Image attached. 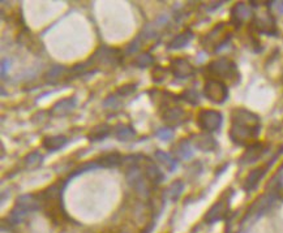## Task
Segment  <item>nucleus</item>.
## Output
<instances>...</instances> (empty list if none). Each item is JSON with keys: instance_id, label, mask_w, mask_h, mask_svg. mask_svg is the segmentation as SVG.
<instances>
[{"instance_id": "28", "label": "nucleus", "mask_w": 283, "mask_h": 233, "mask_svg": "<svg viewBox=\"0 0 283 233\" xmlns=\"http://www.w3.org/2000/svg\"><path fill=\"white\" fill-rule=\"evenodd\" d=\"M183 190L184 184L180 180H176L166 189V195H168L171 201H177L180 195H182V193H183Z\"/></svg>"}, {"instance_id": "11", "label": "nucleus", "mask_w": 283, "mask_h": 233, "mask_svg": "<svg viewBox=\"0 0 283 233\" xmlns=\"http://www.w3.org/2000/svg\"><path fill=\"white\" fill-rule=\"evenodd\" d=\"M170 71L174 74L175 78L186 80L195 74V67L191 64V62L184 57H175L170 63Z\"/></svg>"}, {"instance_id": "34", "label": "nucleus", "mask_w": 283, "mask_h": 233, "mask_svg": "<svg viewBox=\"0 0 283 233\" xmlns=\"http://www.w3.org/2000/svg\"><path fill=\"white\" fill-rule=\"evenodd\" d=\"M7 64H9L8 60H3V64H2V76H4V73H6Z\"/></svg>"}, {"instance_id": "9", "label": "nucleus", "mask_w": 283, "mask_h": 233, "mask_svg": "<svg viewBox=\"0 0 283 233\" xmlns=\"http://www.w3.org/2000/svg\"><path fill=\"white\" fill-rule=\"evenodd\" d=\"M140 167L142 169V173L145 174V177L148 179V181L153 186L160 185L165 179V174L162 173V171L158 168V165L150 158L140 155Z\"/></svg>"}, {"instance_id": "14", "label": "nucleus", "mask_w": 283, "mask_h": 233, "mask_svg": "<svg viewBox=\"0 0 283 233\" xmlns=\"http://www.w3.org/2000/svg\"><path fill=\"white\" fill-rule=\"evenodd\" d=\"M162 120L168 127H179L187 121V112L182 107H168L162 113Z\"/></svg>"}, {"instance_id": "5", "label": "nucleus", "mask_w": 283, "mask_h": 233, "mask_svg": "<svg viewBox=\"0 0 283 233\" xmlns=\"http://www.w3.org/2000/svg\"><path fill=\"white\" fill-rule=\"evenodd\" d=\"M207 71L212 76V78H217L221 81L239 78L238 65L235 64V62L224 56L210 62L207 67Z\"/></svg>"}, {"instance_id": "13", "label": "nucleus", "mask_w": 283, "mask_h": 233, "mask_svg": "<svg viewBox=\"0 0 283 233\" xmlns=\"http://www.w3.org/2000/svg\"><path fill=\"white\" fill-rule=\"evenodd\" d=\"M253 18L252 8L245 3H236L231 8V24L235 27H240L245 21Z\"/></svg>"}, {"instance_id": "4", "label": "nucleus", "mask_w": 283, "mask_h": 233, "mask_svg": "<svg viewBox=\"0 0 283 233\" xmlns=\"http://www.w3.org/2000/svg\"><path fill=\"white\" fill-rule=\"evenodd\" d=\"M41 198L39 194H27L21 195L16 199L15 207L12 209L8 216V221L12 225L18 224L29 213L37 211L41 209Z\"/></svg>"}, {"instance_id": "23", "label": "nucleus", "mask_w": 283, "mask_h": 233, "mask_svg": "<svg viewBox=\"0 0 283 233\" xmlns=\"http://www.w3.org/2000/svg\"><path fill=\"white\" fill-rule=\"evenodd\" d=\"M67 143L68 138L65 136H48L42 141V148L47 151H56L64 148Z\"/></svg>"}, {"instance_id": "7", "label": "nucleus", "mask_w": 283, "mask_h": 233, "mask_svg": "<svg viewBox=\"0 0 283 233\" xmlns=\"http://www.w3.org/2000/svg\"><path fill=\"white\" fill-rule=\"evenodd\" d=\"M222 123H223V116L217 109L205 108L197 113V125L203 132H216L222 127Z\"/></svg>"}, {"instance_id": "20", "label": "nucleus", "mask_w": 283, "mask_h": 233, "mask_svg": "<svg viewBox=\"0 0 283 233\" xmlns=\"http://www.w3.org/2000/svg\"><path fill=\"white\" fill-rule=\"evenodd\" d=\"M149 95L153 99L154 103L160 104V106L167 107L170 103H175V102L179 101L180 95H175L170 92H161V90H150Z\"/></svg>"}, {"instance_id": "21", "label": "nucleus", "mask_w": 283, "mask_h": 233, "mask_svg": "<svg viewBox=\"0 0 283 233\" xmlns=\"http://www.w3.org/2000/svg\"><path fill=\"white\" fill-rule=\"evenodd\" d=\"M112 128L111 125L106 124V123H102V124H98L95 127H93L92 129L89 130L88 133V139L90 142H99L106 139L107 137L111 134Z\"/></svg>"}, {"instance_id": "3", "label": "nucleus", "mask_w": 283, "mask_h": 233, "mask_svg": "<svg viewBox=\"0 0 283 233\" xmlns=\"http://www.w3.org/2000/svg\"><path fill=\"white\" fill-rule=\"evenodd\" d=\"M123 53L119 48L107 47V46H100L95 50L89 62L86 63L89 68H95V71L102 68L115 69L121 62Z\"/></svg>"}, {"instance_id": "2", "label": "nucleus", "mask_w": 283, "mask_h": 233, "mask_svg": "<svg viewBox=\"0 0 283 233\" xmlns=\"http://www.w3.org/2000/svg\"><path fill=\"white\" fill-rule=\"evenodd\" d=\"M65 184L67 183L64 180H58L53 185L46 188L43 192L39 193L44 213L53 220L60 219L62 216L65 218L64 207H63V192H64Z\"/></svg>"}, {"instance_id": "30", "label": "nucleus", "mask_w": 283, "mask_h": 233, "mask_svg": "<svg viewBox=\"0 0 283 233\" xmlns=\"http://www.w3.org/2000/svg\"><path fill=\"white\" fill-rule=\"evenodd\" d=\"M136 90H137V85H136V83H125V85L120 86V88L118 89L116 94H118L119 97H128V95L133 94Z\"/></svg>"}, {"instance_id": "19", "label": "nucleus", "mask_w": 283, "mask_h": 233, "mask_svg": "<svg viewBox=\"0 0 283 233\" xmlns=\"http://www.w3.org/2000/svg\"><path fill=\"white\" fill-rule=\"evenodd\" d=\"M77 104V99L76 97H69L65 98V99H62L58 103H55L51 108V115L55 116H64L67 113H69L72 109L76 107Z\"/></svg>"}, {"instance_id": "1", "label": "nucleus", "mask_w": 283, "mask_h": 233, "mask_svg": "<svg viewBox=\"0 0 283 233\" xmlns=\"http://www.w3.org/2000/svg\"><path fill=\"white\" fill-rule=\"evenodd\" d=\"M261 130L260 116L245 108H236L231 113V127L228 136L238 146L254 143Z\"/></svg>"}, {"instance_id": "15", "label": "nucleus", "mask_w": 283, "mask_h": 233, "mask_svg": "<svg viewBox=\"0 0 283 233\" xmlns=\"http://www.w3.org/2000/svg\"><path fill=\"white\" fill-rule=\"evenodd\" d=\"M228 211V199L227 201H223V199H219L218 202L213 205L212 207L209 209L205 216H203V220L209 223V224H213L216 221L222 220L224 216L227 215Z\"/></svg>"}, {"instance_id": "6", "label": "nucleus", "mask_w": 283, "mask_h": 233, "mask_svg": "<svg viewBox=\"0 0 283 233\" xmlns=\"http://www.w3.org/2000/svg\"><path fill=\"white\" fill-rule=\"evenodd\" d=\"M203 95L213 103L222 104L227 101L228 88L223 81L210 77L205 81V85H203Z\"/></svg>"}, {"instance_id": "12", "label": "nucleus", "mask_w": 283, "mask_h": 233, "mask_svg": "<svg viewBox=\"0 0 283 233\" xmlns=\"http://www.w3.org/2000/svg\"><path fill=\"white\" fill-rule=\"evenodd\" d=\"M274 159L270 160V163H268V164L261 165V167H257V168L252 169V171L247 174V177H245V180H244V184H243V189H244L245 192L251 193L256 189L257 186H259L260 181L263 180L264 176H265L266 172H268V169L270 168V165L273 164Z\"/></svg>"}, {"instance_id": "22", "label": "nucleus", "mask_w": 283, "mask_h": 233, "mask_svg": "<svg viewBox=\"0 0 283 233\" xmlns=\"http://www.w3.org/2000/svg\"><path fill=\"white\" fill-rule=\"evenodd\" d=\"M193 32L191 29H186L182 33H179L174 39H172L170 43H168V50H179V48L186 47L187 44L193 39Z\"/></svg>"}, {"instance_id": "18", "label": "nucleus", "mask_w": 283, "mask_h": 233, "mask_svg": "<svg viewBox=\"0 0 283 233\" xmlns=\"http://www.w3.org/2000/svg\"><path fill=\"white\" fill-rule=\"evenodd\" d=\"M124 157L121 154L116 153V151H112V153H107L100 155L99 158L94 159L93 162L95 163L97 167H104V168H115L119 165L123 164Z\"/></svg>"}, {"instance_id": "10", "label": "nucleus", "mask_w": 283, "mask_h": 233, "mask_svg": "<svg viewBox=\"0 0 283 233\" xmlns=\"http://www.w3.org/2000/svg\"><path fill=\"white\" fill-rule=\"evenodd\" d=\"M252 26L257 33L261 34H266V36H277V22L273 15L270 13H264V15L254 16L252 18Z\"/></svg>"}, {"instance_id": "27", "label": "nucleus", "mask_w": 283, "mask_h": 233, "mask_svg": "<svg viewBox=\"0 0 283 233\" xmlns=\"http://www.w3.org/2000/svg\"><path fill=\"white\" fill-rule=\"evenodd\" d=\"M153 63H154V56L150 52H142L135 57L132 64L135 65V67H137V68L144 69L150 67V65H153Z\"/></svg>"}, {"instance_id": "17", "label": "nucleus", "mask_w": 283, "mask_h": 233, "mask_svg": "<svg viewBox=\"0 0 283 233\" xmlns=\"http://www.w3.org/2000/svg\"><path fill=\"white\" fill-rule=\"evenodd\" d=\"M265 153V146L261 142H254L252 145L247 146V150L244 151V154L242 155L239 162L242 164H251L254 163L256 160H259L260 158L263 157V154Z\"/></svg>"}, {"instance_id": "33", "label": "nucleus", "mask_w": 283, "mask_h": 233, "mask_svg": "<svg viewBox=\"0 0 283 233\" xmlns=\"http://www.w3.org/2000/svg\"><path fill=\"white\" fill-rule=\"evenodd\" d=\"M157 136L162 139H170L172 137V130L170 129H161L160 132L157 133Z\"/></svg>"}, {"instance_id": "8", "label": "nucleus", "mask_w": 283, "mask_h": 233, "mask_svg": "<svg viewBox=\"0 0 283 233\" xmlns=\"http://www.w3.org/2000/svg\"><path fill=\"white\" fill-rule=\"evenodd\" d=\"M231 34L226 30V24L221 22V24L216 25L214 29L205 36L202 39V44L205 48H213V51H219L224 44L230 41Z\"/></svg>"}, {"instance_id": "16", "label": "nucleus", "mask_w": 283, "mask_h": 233, "mask_svg": "<svg viewBox=\"0 0 283 233\" xmlns=\"http://www.w3.org/2000/svg\"><path fill=\"white\" fill-rule=\"evenodd\" d=\"M191 142L196 149L201 151H214L217 149V141L207 132L193 134Z\"/></svg>"}, {"instance_id": "32", "label": "nucleus", "mask_w": 283, "mask_h": 233, "mask_svg": "<svg viewBox=\"0 0 283 233\" xmlns=\"http://www.w3.org/2000/svg\"><path fill=\"white\" fill-rule=\"evenodd\" d=\"M42 160V157L39 155V153H37V151H34V153L29 154L27 158H25V162H27L28 165H33V164H38V163H41Z\"/></svg>"}, {"instance_id": "25", "label": "nucleus", "mask_w": 283, "mask_h": 233, "mask_svg": "<svg viewBox=\"0 0 283 233\" xmlns=\"http://www.w3.org/2000/svg\"><path fill=\"white\" fill-rule=\"evenodd\" d=\"M154 157H156V159L158 160L161 164L165 165V168L167 169L168 172H172L176 169V167H177L176 159H174V158H172L170 154L165 153V151L157 150L156 154H154Z\"/></svg>"}, {"instance_id": "24", "label": "nucleus", "mask_w": 283, "mask_h": 233, "mask_svg": "<svg viewBox=\"0 0 283 233\" xmlns=\"http://www.w3.org/2000/svg\"><path fill=\"white\" fill-rule=\"evenodd\" d=\"M112 133H114L115 138L121 142L131 141L136 137V130L128 124H118L116 127L112 128Z\"/></svg>"}, {"instance_id": "26", "label": "nucleus", "mask_w": 283, "mask_h": 233, "mask_svg": "<svg viewBox=\"0 0 283 233\" xmlns=\"http://www.w3.org/2000/svg\"><path fill=\"white\" fill-rule=\"evenodd\" d=\"M172 154L176 155L177 158H180V159H189V158H192L193 151L191 150L188 139H180L176 145H175Z\"/></svg>"}, {"instance_id": "31", "label": "nucleus", "mask_w": 283, "mask_h": 233, "mask_svg": "<svg viewBox=\"0 0 283 233\" xmlns=\"http://www.w3.org/2000/svg\"><path fill=\"white\" fill-rule=\"evenodd\" d=\"M151 77L154 82H162L166 77V69L163 67H156L151 72Z\"/></svg>"}, {"instance_id": "29", "label": "nucleus", "mask_w": 283, "mask_h": 233, "mask_svg": "<svg viewBox=\"0 0 283 233\" xmlns=\"http://www.w3.org/2000/svg\"><path fill=\"white\" fill-rule=\"evenodd\" d=\"M180 98H182L183 101H186L187 103L192 104V106H196V104H198V102H200L198 93L196 92L195 89H186V90L182 93Z\"/></svg>"}]
</instances>
